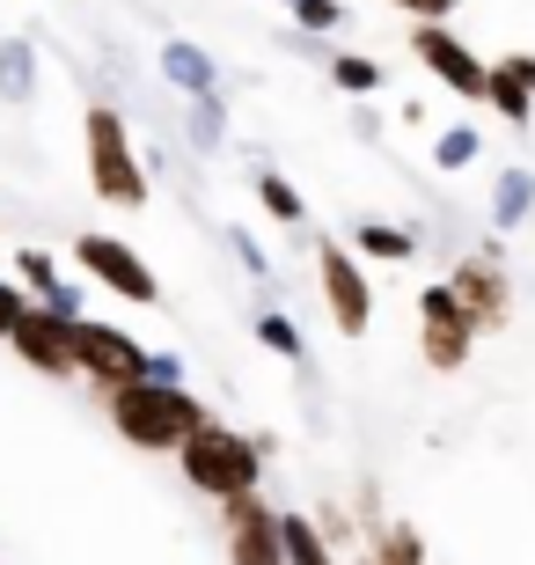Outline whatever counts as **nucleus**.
Segmentation results:
<instances>
[{
    "mask_svg": "<svg viewBox=\"0 0 535 565\" xmlns=\"http://www.w3.org/2000/svg\"><path fill=\"white\" fill-rule=\"evenodd\" d=\"M221 536H227V565H287V551H279V507H265L257 492L221 500Z\"/></svg>",
    "mask_w": 535,
    "mask_h": 565,
    "instance_id": "obj_10",
    "label": "nucleus"
},
{
    "mask_svg": "<svg viewBox=\"0 0 535 565\" xmlns=\"http://www.w3.org/2000/svg\"><path fill=\"white\" fill-rule=\"evenodd\" d=\"M22 316H30V294H22V279H8V273H0V345L15 338V323H22Z\"/></svg>",
    "mask_w": 535,
    "mask_h": 565,
    "instance_id": "obj_27",
    "label": "nucleus"
},
{
    "mask_svg": "<svg viewBox=\"0 0 535 565\" xmlns=\"http://www.w3.org/2000/svg\"><path fill=\"white\" fill-rule=\"evenodd\" d=\"M96 404L110 412L118 440H125V448H140V456H176V448L213 419L184 382H125V390H104Z\"/></svg>",
    "mask_w": 535,
    "mask_h": 565,
    "instance_id": "obj_1",
    "label": "nucleus"
},
{
    "mask_svg": "<svg viewBox=\"0 0 535 565\" xmlns=\"http://www.w3.org/2000/svg\"><path fill=\"white\" fill-rule=\"evenodd\" d=\"M74 265H82L96 287H110L118 301H132V309H154L162 301V279H154V265H147L132 243H118V235H104V228H88V235H74Z\"/></svg>",
    "mask_w": 535,
    "mask_h": 565,
    "instance_id": "obj_6",
    "label": "nucleus"
},
{
    "mask_svg": "<svg viewBox=\"0 0 535 565\" xmlns=\"http://www.w3.org/2000/svg\"><path fill=\"white\" fill-rule=\"evenodd\" d=\"M448 294L462 301V316L477 323V338H484V331H506V316H514V279H506V250H499V235L477 257H462V265H454V273H448Z\"/></svg>",
    "mask_w": 535,
    "mask_h": 565,
    "instance_id": "obj_8",
    "label": "nucleus"
},
{
    "mask_svg": "<svg viewBox=\"0 0 535 565\" xmlns=\"http://www.w3.org/2000/svg\"><path fill=\"white\" fill-rule=\"evenodd\" d=\"M162 82L176 88V96H213V88H221V66H213L206 44L169 38V44H162Z\"/></svg>",
    "mask_w": 535,
    "mask_h": 565,
    "instance_id": "obj_12",
    "label": "nucleus"
},
{
    "mask_svg": "<svg viewBox=\"0 0 535 565\" xmlns=\"http://www.w3.org/2000/svg\"><path fill=\"white\" fill-rule=\"evenodd\" d=\"M411 60L426 66L440 88H454L462 104H484V88H492V60H484L477 44H462L448 22H411Z\"/></svg>",
    "mask_w": 535,
    "mask_h": 565,
    "instance_id": "obj_7",
    "label": "nucleus"
},
{
    "mask_svg": "<svg viewBox=\"0 0 535 565\" xmlns=\"http://www.w3.org/2000/svg\"><path fill=\"white\" fill-rule=\"evenodd\" d=\"M367 565H426V536L411 522H382V536H367Z\"/></svg>",
    "mask_w": 535,
    "mask_h": 565,
    "instance_id": "obj_21",
    "label": "nucleus"
},
{
    "mask_svg": "<svg viewBox=\"0 0 535 565\" xmlns=\"http://www.w3.org/2000/svg\"><path fill=\"white\" fill-rule=\"evenodd\" d=\"M315 294H323L338 338H367L374 331V273L352 257V243H338V235L315 243Z\"/></svg>",
    "mask_w": 535,
    "mask_h": 565,
    "instance_id": "obj_4",
    "label": "nucleus"
},
{
    "mask_svg": "<svg viewBox=\"0 0 535 565\" xmlns=\"http://www.w3.org/2000/svg\"><path fill=\"white\" fill-rule=\"evenodd\" d=\"M257 345L279 353L287 367H309V338H301V323H293L287 309H257Z\"/></svg>",
    "mask_w": 535,
    "mask_h": 565,
    "instance_id": "obj_20",
    "label": "nucleus"
},
{
    "mask_svg": "<svg viewBox=\"0 0 535 565\" xmlns=\"http://www.w3.org/2000/svg\"><path fill=\"white\" fill-rule=\"evenodd\" d=\"M82 154H88V184H96L104 206L140 213L147 199H154L140 147H132V132H125V110H110V104H88L82 110Z\"/></svg>",
    "mask_w": 535,
    "mask_h": 565,
    "instance_id": "obj_3",
    "label": "nucleus"
},
{
    "mask_svg": "<svg viewBox=\"0 0 535 565\" xmlns=\"http://www.w3.org/2000/svg\"><path fill=\"white\" fill-rule=\"evenodd\" d=\"M265 456H271L265 434H235L227 419H206L184 448H176V470H184V484L199 492V500L221 507V500H243V492L265 484Z\"/></svg>",
    "mask_w": 535,
    "mask_h": 565,
    "instance_id": "obj_2",
    "label": "nucleus"
},
{
    "mask_svg": "<svg viewBox=\"0 0 535 565\" xmlns=\"http://www.w3.org/2000/svg\"><path fill=\"white\" fill-rule=\"evenodd\" d=\"M74 375L104 390H125V382H147V345L125 323H104V316H82L74 323Z\"/></svg>",
    "mask_w": 535,
    "mask_h": 565,
    "instance_id": "obj_5",
    "label": "nucleus"
},
{
    "mask_svg": "<svg viewBox=\"0 0 535 565\" xmlns=\"http://www.w3.org/2000/svg\"><path fill=\"white\" fill-rule=\"evenodd\" d=\"M227 250L243 257V273L257 279V287H271V257H265V243H257L249 228H227Z\"/></svg>",
    "mask_w": 535,
    "mask_h": 565,
    "instance_id": "obj_26",
    "label": "nucleus"
},
{
    "mask_svg": "<svg viewBox=\"0 0 535 565\" xmlns=\"http://www.w3.org/2000/svg\"><path fill=\"white\" fill-rule=\"evenodd\" d=\"M287 8H293V0H287Z\"/></svg>",
    "mask_w": 535,
    "mask_h": 565,
    "instance_id": "obj_32",
    "label": "nucleus"
},
{
    "mask_svg": "<svg viewBox=\"0 0 535 565\" xmlns=\"http://www.w3.org/2000/svg\"><path fill=\"white\" fill-rule=\"evenodd\" d=\"M249 184H257V206H265L271 221H279V228H301V221H309V199H301V191H293L287 177H279V169L257 162V177H249Z\"/></svg>",
    "mask_w": 535,
    "mask_h": 565,
    "instance_id": "obj_18",
    "label": "nucleus"
},
{
    "mask_svg": "<svg viewBox=\"0 0 535 565\" xmlns=\"http://www.w3.org/2000/svg\"><path fill=\"white\" fill-rule=\"evenodd\" d=\"M15 279H22V294H30V301H52V287H60V257L52 250H38V243H30V250H15Z\"/></svg>",
    "mask_w": 535,
    "mask_h": 565,
    "instance_id": "obj_24",
    "label": "nucleus"
},
{
    "mask_svg": "<svg viewBox=\"0 0 535 565\" xmlns=\"http://www.w3.org/2000/svg\"><path fill=\"white\" fill-rule=\"evenodd\" d=\"M184 140L199 147V154H221L227 147V96L213 88V96H184Z\"/></svg>",
    "mask_w": 535,
    "mask_h": 565,
    "instance_id": "obj_16",
    "label": "nucleus"
},
{
    "mask_svg": "<svg viewBox=\"0 0 535 565\" xmlns=\"http://www.w3.org/2000/svg\"><path fill=\"white\" fill-rule=\"evenodd\" d=\"M345 243L360 265H411L418 257V228H396V221H352Z\"/></svg>",
    "mask_w": 535,
    "mask_h": 565,
    "instance_id": "obj_13",
    "label": "nucleus"
},
{
    "mask_svg": "<svg viewBox=\"0 0 535 565\" xmlns=\"http://www.w3.org/2000/svg\"><path fill=\"white\" fill-rule=\"evenodd\" d=\"M418 353H426L432 375H462L470 353H477V323L462 316L448 279H440V287H418Z\"/></svg>",
    "mask_w": 535,
    "mask_h": 565,
    "instance_id": "obj_9",
    "label": "nucleus"
},
{
    "mask_svg": "<svg viewBox=\"0 0 535 565\" xmlns=\"http://www.w3.org/2000/svg\"><path fill=\"white\" fill-rule=\"evenodd\" d=\"M477 154H484V132H477L470 118H454V126L432 132V169H440V177H454V169H477Z\"/></svg>",
    "mask_w": 535,
    "mask_h": 565,
    "instance_id": "obj_17",
    "label": "nucleus"
},
{
    "mask_svg": "<svg viewBox=\"0 0 535 565\" xmlns=\"http://www.w3.org/2000/svg\"><path fill=\"white\" fill-rule=\"evenodd\" d=\"M293 22H301V38H330L345 22V0H293Z\"/></svg>",
    "mask_w": 535,
    "mask_h": 565,
    "instance_id": "obj_25",
    "label": "nucleus"
},
{
    "mask_svg": "<svg viewBox=\"0 0 535 565\" xmlns=\"http://www.w3.org/2000/svg\"><path fill=\"white\" fill-rule=\"evenodd\" d=\"M279 551H287V565H323L330 544L315 536V514H279Z\"/></svg>",
    "mask_w": 535,
    "mask_h": 565,
    "instance_id": "obj_23",
    "label": "nucleus"
},
{
    "mask_svg": "<svg viewBox=\"0 0 535 565\" xmlns=\"http://www.w3.org/2000/svg\"><path fill=\"white\" fill-rule=\"evenodd\" d=\"M499 66H506V74H514V82H521V88H528V96H535V52H506V60H499Z\"/></svg>",
    "mask_w": 535,
    "mask_h": 565,
    "instance_id": "obj_30",
    "label": "nucleus"
},
{
    "mask_svg": "<svg viewBox=\"0 0 535 565\" xmlns=\"http://www.w3.org/2000/svg\"><path fill=\"white\" fill-rule=\"evenodd\" d=\"M147 382H184V360L176 353H147Z\"/></svg>",
    "mask_w": 535,
    "mask_h": 565,
    "instance_id": "obj_29",
    "label": "nucleus"
},
{
    "mask_svg": "<svg viewBox=\"0 0 535 565\" xmlns=\"http://www.w3.org/2000/svg\"><path fill=\"white\" fill-rule=\"evenodd\" d=\"M389 8H404L411 22H448L454 8H462V0H389Z\"/></svg>",
    "mask_w": 535,
    "mask_h": 565,
    "instance_id": "obj_28",
    "label": "nucleus"
},
{
    "mask_svg": "<svg viewBox=\"0 0 535 565\" xmlns=\"http://www.w3.org/2000/svg\"><path fill=\"white\" fill-rule=\"evenodd\" d=\"M330 82H338V96H382L389 66L374 52H330Z\"/></svg>",
    "mask_w": 535,
    "mask_h": 565,
    "instance_id": "obj_19",
    "label": "nucleus"
},
{
    "mask_svg": "<svg viewBox=\"0 0 535 565\" xmlns=\"http://www.w3.org/2000/svg\"><path fill=\"white\" fill-rule=\"evenodd\" d=\"M15 360L30 367V375H44V382H74V323L66 316H52V309H38L30 301V316L15 323Z\"/></svg>",
    "mask_w": 535,
    "mask_h": 565,
    "instance_id": "obj_11",
    "label": "nucleus"
},
{
    "mask_svg": "<svg viewBox=\"0 0 535 565\" xmlns=\"http://www.w3.org/2000/svg\"><path fill=\"white\" fill-rule=\"evenodd\" d=\"M484 104L499 110V126H514V132H528V126H535V96H528V88H521L499 60H492V88H484Z\"/></svg>",
    "mask_w": 535,
    "mask_h": 565,
    "instance_id": "obj_22",
    "label": "nucleus"
},
{
    "mask_svg": "<svg viewBox=\"0 0 535 565\" xmlns=\"http://www.w3.org/2000/svg\"><path fill=\"white\" fill-rule=\"evenodd\" d=\"M323 565H338V558H323Z\"/></svg>",
    "mask_w": 535,
    "mask_h": 565,
    "instance_id": "obj_31",
    "label": "nucleus"
},
{
    "mask_svg": "<svg viewBox=\"0 0 535 565\" xmlns=\"http://www.w3.org/2000/svg\"><path fill=\"white\" fill-rule=\"evenodd\" d=\"M528 213H535V169H521V162L492 169V228L514 235V228H528Z\"/></svg>",
    "mask_w": 535,
    "mask_h": 565,
    "instance_id": "obj_14",
    "label": "nucleus"
},
{
    "mask_svg": "<svg viewBox=\"0 0 535 565\" xmlns=\"http://www.w3.org/2000/svg\"><path fill=\"white\" fill-rule=\"evenodd\" d=\"M0 104H15V110L38 104V44L30 38L0 44Z\"/></svg>",
    "mask_w": 535,
    "mask_h": 565,
    "instance_id": "obj_15",
    "label": "nucleus"
}]
</instances>
